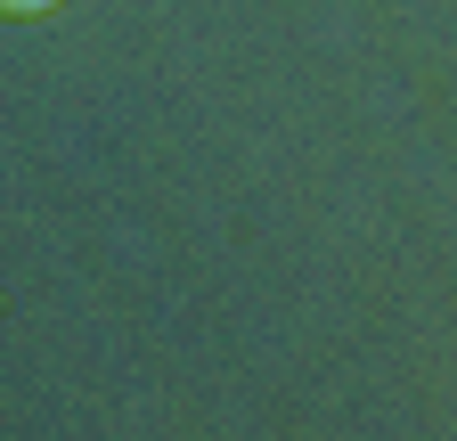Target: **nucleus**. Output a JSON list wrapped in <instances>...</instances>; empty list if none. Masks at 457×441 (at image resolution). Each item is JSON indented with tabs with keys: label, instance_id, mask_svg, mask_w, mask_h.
Instances as JSON below:
<instances>
[{
	"label": "nucleus",
	"instance_id": "f257e3e1",
	"mask_svg": "<svg viewBox=\"0 0 457 441\" xmlns=\"http://www.w3.org/2000/svg\"><path fill=\"white\" fill-rule=\"evenodd\" d=\"M57 0H0V17H49Z\"/></svg>",
	"mask_w": 457,
	"mask_h": 441
}]
</instances>
